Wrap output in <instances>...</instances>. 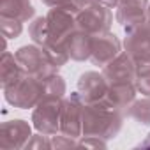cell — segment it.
<instances>
[{
    "label": "cell",
    "instance_id": "obj_4",
    "mask_svg": "<svg viewBox=\"0 0 150 150\" xmlns=\"http://www.w3.org/2000/svg\"><path fill=\"white\" fill-rule=\"evenodd\" d=\"M14 55H16V60L20 62L25 74H30V76H35V78L42 80V78L50 76L53 72H58V69L48 60V57L44 53V48L35 44V42L18 48L14 51Z\"/></svg>",
    "mask_w": 150,
    "mask_h": 150
},
{
    "label": "cell",
    "instance_id": "obj_21",
    "mask_svg": "<svg viewBox=\"0 0 150 150\" xmlns=\"http://www.w3.org/2000/svg\"><path fill=\"white\" fill-rule=\"evenodd\" d=\"M44 85V96H57V97H65L67 94V83L64 76H60L58 72H53L50 76L41 80Z\"/></svg>",
    "mask_w": 150,
    "mask_h": 150
},
{
    "label": "cell",
    "instance_id": "obj_20",
    "mask_svg": "<svg viewBox=\"0 0 150 150\" xmlns=\"http://www.w3.org/2000/svg\"><path fill=\"white\" fill-rule=\"evenodd\" d=\"M28 35H30L32 42H35L39 46H44L50 41V28H48L46 16H35L28 23Z\"/></svg>",
    "mask_w": 150,
    "mask_h": 150
},
{
    "label": "cell",
    "instance_id": "obj_10",
    "mask_svg": "<svg viewBox=\"0 0 150 150\" xmlns=\"http://www.w3.org/2000/svg\"><path fill=\"white\" fill-rule=\"evenodd\" d=\"M148 4H150V0H120L115 20L117 23H120L124 32L146 23Z\"/></svg>",
    "mask_w": 150,
    "mask_h": 150
},
{
    "label": "cell",
    "instance_id": "obj_25",
    "mask_svg": "<svg viewBox=\"0 0 150 150\" xmlns=\"http://www.w3.org/2000/svg\"><path fill=\"white\" fill-rule=\"evenodd\" d=\"M78 146H83V148H106L108 141L99 138V136H81L78 139Z\"/></svg>",
    "mask_w": 150,
    "mask_h": 150
},
{
    "label": "cell",
    "instance_id": "obj_8",
    "mask_svg": "<svg viewBox=\"0 0 150 150\" xmlns=\"http://www.w3.org/2000/svg\"><path fill=\"white\" fill-rule=\"evenodd\" d=\"M110 83L104 78L103 71H87L78 78L76 83V92L80 94L83 104H94V103H101L106 94H108Z\"/></svg>",
    "mask_w": 150,
    "mask_h": 150
},
{
    "label": "cell",
    "instance_id": "obj_16",
    "mask_svg": "<svg viewBox=\"0 0 150 150\" xmlns=\"http://www.w3.org/2000/svg\"><path fill=\"white\" fill-rule=\"evenodd\" d=\"M0 16L30 23L35 18V7L30 0H0Z\"/></svg>",
    "mask_w": 150,
    "mask_h": 150
},
{
    "label": "cell",
    "instance_id": "obj_5",
    "mask_svg": "<svg viewBox=\"0 0 150 150\" xmlns=\"http://www.w3.org/2000/svg\"><path fill=\"white\" fill-rule=\"evenodd\" d=\"M113 25V14L111 9L94 2L90 6L81 7L76 13V27L81 32H87L90 35H101L106 32H111Z\"/></svg>",
    "mask_w": 150,
    "mask_h": 150
},
{
    "label": "cell",
    "instance_id": "obj_28",
    "mask_svg": "<svg viewBox=\"0 0 150 150\" xmlns=\"http://www.w3.org/2000/svg\"><path fill=\"white\" fill-rule=\"evenodd\" d=\"M96 2L104 6V7H108V9H117L118 4H120V0H96Z\"/></svg>",
    "mask_w": 150,
    "mask_h": 150
},
{
    "label": "cell",
    "instance_id": "obj_2",
    "mask_svg": "<svg viewBox=\"0 0 150 150\" xmlns=\"http://www.w3.org/2000/svg\"><path fill=\"white\" fill-rule=\"evenodd\" d=\"M2 90L7 104L18 110H34L39 104V101L44 97L42 81L35 76H30V74H23L18 81H14L13 85Z\"/></svg>",
    "mask_w": 150,
    "mask_h": 150
},
{
    "label": "cell",
    "instance_id": "obj_12",
    "mask_svg": "<svg viewBox=\"0 0 150 150\" xmlns=\"http://www.w3.org/2000/svg\"><path fill=\"white\" fill-rule=\"evenodd\" d=\"M103 74L110 85L113 83H134L136 81V64L127 51H122L110 64L103 67Z\"/></svg>",
    "mask_w": 150,
    "mask_h": 150
},
{
    "label": "cell",
    "instance_id": "obj_23",
    "mask_svg": "<svg viewBox=\"0 0 150 150\" xmlns=\"http://www.w3.org/2000/svg\"><path fill=\"white\" fill-rule=\"evenodd\" d=\"M50 148H51V136L42 132L32 134L25 145V150H50Z\"/></svg>",
    "mask_w": 150,
    "mask_h": 150
},
{
    "label": "cell",
    "instance_id": "obj_29",
    "mask_svg": "<svg viewBox=\"0 0 150 150\" xmlns=\"http://www.w3.org/2000/svg\"><path fill=\"white\" fill-rule=\"evenodd\" d=\"M139 146H141V148H148V146H150V132L145 136V139L139 143Z\"/></svg>",
    "mask_w": 150,
    "mask_h": 150
},
{
    "label": "cell",
    "instance_id": "obj_11",
    "mask_svg": "<svg viewBox=\"0 0 150 150\" xmlns=\"http://www.w3.org/2000/svg\"><path fill=\"white\" fill-rule=\"evenodd\" d=\"M122 51H124V44H122V41L113 32H106V34H101V35H94L90 62L94 65H97V67L103 69L106 64H110Z\"/></svg>",
    "mask_w": 150,
    "mask_h": 150
},
{
    "label": "cell",
    "instance_id": "obj_14",
    "mask_svg": "<svg viewBox=\"0 0 150 150\" xmlns=\"http://www.w3.org/2000/svg\"><path fill=\"white\" fill-rule=\"evenodd\" d=\"M136 96H138V90H136L134 83H113V85H110L108 94L103 101L110 108L120 110V111L125 113V110L136 99Z\"/></svg>",
    "mask_w": 150,
    "mask_h": 150
},
{
    "label": "cell",
    "instance_id": "obj_26",
    "mask_svg": "<svg viewBox=\"0 0 150 150\" xmlns=\"http://www.w3.org/2000/svg\"><path fill=\"white\" fill-rule=\"evenodd\" d=\"M41 2L46 6V7H67V9H71V11H74V13H78L81 7H80V4H78V0H41Z\"/></svg>",
    "mask_w": 150,
    "mask_h": 150
},
{
    "label": "cell",
    "instance_id": "obj_31",
    "mask_svg": "<svg viewBox=\"0 0 150 150\" xmlns=\"http://www.w3.org/2000/svg\"><path fill=\"white\" fill-rule=\"evenodd\" d=\"M146 25H148V28H150V4H148V16H146Z\"/></svg>",
    "mask_w": 150,
    "mask_h": 150
},
{
    "label": "cell",
    "instance_id": "obj_30",
    "mask_svg": "<svg viewBox=\"0 0 150 150\" xmlns=\"http://www.w3.org/2000/svg\"><path fill=\"white\" fill-rule=\"evenodd\" d=\"M96 0H78V4H80V7H85V6H90V4H94Z\"/></svg>",
    "mask_w": 150,
    "mask_h": 150
},
{
    "label": "cell",
    "instance_id": "obj_24",
    "mask_svg": "<svg viewBox=\"0 0 150 150\" xmlns=\"http://www.w3.org/2000/svg\"><path fill=\"white\" fill-rule=\"evenodd\" d=\"M78 146V139L76 138H71L64 132H57L51 136V148L57 150H67V148H76Z\"/></svg>",
    "mask_w": 150,
    "mask_h": 150
},
{
    "label": "cell",
    "instance_id": "obj_6",
    "mask_svg": "<svg viewBox=\"0 0 150 150\" xmlns=\"http://www.w3.org/2000/svg\"><path fill=\"white\" fill-rule=\"evenodd\" d=\"M83 101L78 92H72L69 97H64L62 117H60V132L80 139L83 136Z\"/></svg>",
    "mask_w": 150,
    "mask_h": 150
},
{
    "label": "cell",
    "instance_id": "obj_22",
    "mask_svg": "<svg viewBox=\"0 0 150 150\" xmlns=\"http://www.w3.org/2000/svg\"><path fill=\"white\" fill-rule=\"evenodd\" d=\"M0 32L6 39H18L23 34V21L16 18L0 16Z\"/></svg>",
    "mask_w": 150,
    "mask_h": 150
},
{
    "label": "cell",
    "instance_id": "obj_1",
    "mask_svg": "<svg viewBox=\"0 0 150 150\" xmlns=\"http://www.w3.org/2000/svg\"><path fill=\"white\" fill-rule=\"evenodd\" d=\"M124 125V111L110 108L104 101L83 106V136L113 139Z\"/></svg>",
    "mask_w": 150,
    "mask_h": 150
},
{
    "label": "cell",
    "instance_id": "obj_9",
    "mask_svg": "<svg viewBox=\"0 0 150 150\" xmlns=\"http://www.w3.org/2000/svg\"><path fill=\"white\" fill-rule=\"evenodd\" d=\"M50 39L65 42L71 34L78 30L76 27V13L67 7H51L46 14Z\"/></svg>",
    "mask_w": 150,
    "mask_h": 150
},
{
    "label": "cell",
    "instance_id": "obj_7",
    "mask_svg": "<svg viewBox=\"0 0 150 150\" xmlns=\"http://www.w3.org/2000/svg\"><path fill=\"white\" fill-rule=\"evenodd\" d=\"M32 127L23 118L6 120L0 125V150H20L25 148L32 136Z\"/></svg>",
    "mask_w": 150,
    "mask_h": 150
},
{
    "label": "cell",
    "instance_id": "obj_3",
    "mask_svg": "<svg viewBox=\"0 0 150 150\" xmlns=\"http://www.w3.org/2000/svg\"><path fill=\"white\" fill-rule=\"evenodd\" d=\"M64 97L44 96L39 104L32 110V125L37 132L53 136L60 132V117H62Z\"/></svg>",
    "mask_w": 150,
    "mask_h": 150
},
{
    "label": "cell",
    "instance_id": "obj_13",
    "mask_svg": "<svg viewBox=\"0 0 150 150\" xmlns=\"http://www.w3.org/2000/svg\"><path fill=\"white\" fill-rule=\"evenodd\" d=\"M124 51H127L132 58H139L150 55V28L148 25H139L125 32L124 37Z\"/></svg>",
    "mask_w": 150,
    "mask_h": 150
},
{
    "label": "cell",
    "instance_id": "obj_27",
    "mask_svg": "<svg viewBox=\"0 0 150 150\" xmlns=\"http://www.w3.org/2000/svg\"><path fill=\"white\" fill-rule=\"evenodd\" d=\"M136 90L138 94H141L143 97H150V72L148 74H139V76H136Z\"/></svg>",
    "mask_w": 150,
    "mask_h": 150
},
{
    "label": "cell",
    "instance_id": "obj_15",
    "mask_svg": "<svg viewBox=\"0 0 150 150\" xmlns=\"http://www.w3.org/2000/svg\"><path fill=\"white\" fill-rule=\"evenodd\" d=\"M92 42H94V35H90L87 32L76 30L74 34H71L67 37V41H65L67 50H69V55H71V60H74V62L90 60Z\"/></svg>",
    "mask_w": 150,
    "mask_h": 150
},
{
    "label": "cell",
    "instance_id": "obj_17",
    "mask_svg": "<svg viewBox=\"0 0 150 150\" xmlns=\"http://www.w3.org/2000/svg\"><path fill=\"white\" fill-rule=\"evenodd\" d=\"M23 74L25 72H23L20 62L16 60V55L7 50L2 51V57H0V85H2V88L18 81Z\"/></svg>",
    "mask_w": 150,
    "mask_h": 150
},
{
    "label": "cell",
    "instance_id": "obj_18",
    "mask_svg": "<svg viewBox=\"0 0 150 150\" xmlns=\"http://www.w3.org/2000/svg\"><path fill=\"white\" fill-rule=\"evenodd\" d=\"M42 48H44V53H46L48 60H50L57 69L64 67V65L71 60V55H69L67 44L62 42V41H53V39H50Z\"/></svg>",
    "mask_w": 150,
    "mask_h": 150
},
{
    "label": "cell",
    "instance_id": "obj_19",
    "mask_svg": "<svg viewBox=\"0 0 150 150\" xmlns=\"http://www.w3.org/2000/svg\"><path fill=\"white\" fill-rule=\"evenodd\" d=\"M125 115L134 122L150 127V97H143V96L139 99L136 97L125 110Z\"/></svg>",
    "mask_w": 150,
    "mask_h": 150
}]
</instances>
